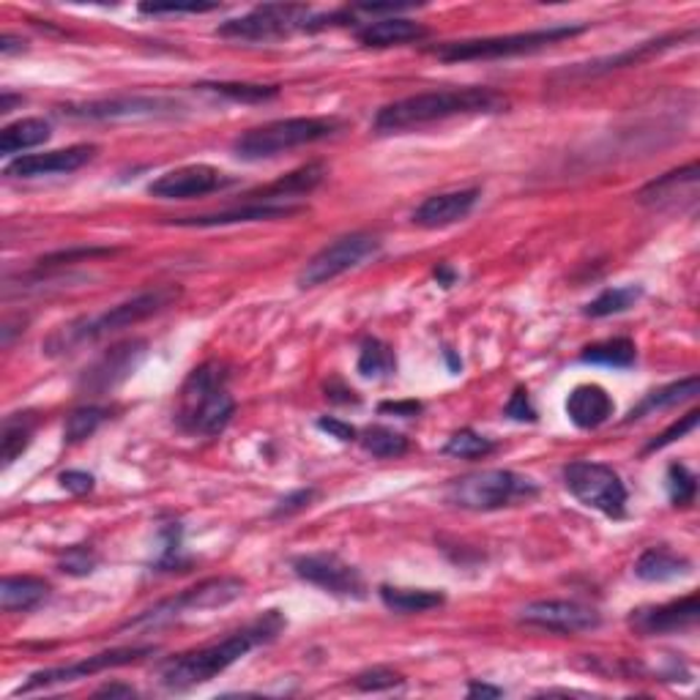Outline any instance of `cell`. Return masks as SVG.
Returning a JSON list of instances; mask_svg holds the SVG:
<instances>
[{"label": "cell", "instance_id": "11", "mask_svg": "<svg viewBox=\"0 0 700 700\" xmlns=\"http://www.w3.org/2000/svg\"><path fill=\"white\" fill-rule=\"evenodd\" d=\"M380 250V239L372 233L356 231L346 233L340 239H334L331 244H325L318 255H312L307 261L304 269L299 274V288H321L325 282L337 280L350 269H359L367 257H372Z\"/></svg>", "mask_w": 700, "mask_h": 700}, {"label": "cell", "instance_id": "42", "mask_svg": "<svg viewBox=\"0 0 700 700\" xmlns=\"http://www.w3.org/2000/svg\"><path fill=\"white\" fill-rule=\"evenodd\" d=\"M96 564H99L96 553L86 545H77V547H69V551L60 555L58 570L64 572V575H71V577H88L90 572L96 570Z\"/></svg>", "mask_w": 700, "mask_h": 700}, {"label": "cell", "instance_id": "6", "mask_svg": "<svg viewBox=\"0 0 700 700\" xmlns=\"http://www.w3.org/2000/svg\"><path fill=\"white\" fill-rule=\"evenodd\" d=\"M585 26H551L523 30V33L509 36H487V39H463V41H446V45L430 47V52L444 64H460V60H500V58H517L531 56V52L547 50V47L558 45V41L581 36Z\"/></svg>", "mask_w": 700, "mask_h": 700}, {"label": "cell", "instance_id": "39", "mask_svg": "<svg viewBox=\"0 0 700 700\" xmlns=\"http://www.w3.org/2000/svg\"><path fill=\"white\" fill-rule=\"evenodd\" d=\"M493 451H496V444L490 438L479 436V432L468 430V427L455 432L444 446V455L457 457V460H479V457L493 455Z\"/></svg>", "mask_w": 700, "mask_h": 700}, {"label": "cell", "instance_id": "4", "mask_svg": "<svg viewBox=\"0 0 700 700\" xmlns=\"http://www.w3.org/2000/svg\"><path fill=\"white\" fill-rule=\"evenodd\" d=\"M231 372L222 361H205L184 380L175 406V421L189 436H220L231 425L235 400L227 389Z\"/></svg>", "mask_w": 700, "mask_h": 700}, {"label": "cell", "instance_id": "9", "mask_svg": "<svg viewBox=\"0 0 700 700\" xmlns=\"http://www.w3.org/2000/svg\"><path fill=\"white\" fill-rule=\"evenodd\" d=\"M564 487L583 506L602 512L611 521L626 515V487L611 466L594 460H575L561 470Z\"/></svg>", "mask_w": 700, "mask_h": 700}, {"label": "cell", "instance_id": "15", "mask_svg": "<svg viewBox=\"0 0 700 700\" xmlns=\"http://www.w3.org/2000/svg\"><path fill=\"white\" fill-rule=\"evenodd\" d=\"M235 178L231 173L211 165H186L178 171H171L148 186V195L159 201H195V197L214 195V192L233 186Z\"/></svg>", "mask_w": 700, "mask_h": 700}, {"label": "cell", "instance_id": "19", "mask_svg": "<svg viewBox=\"0 0 700 700\" xmlns=\"http://www.w3.org/2000/svg\"><path fill=\"white\" fill-rule=\"evenodd\" d=\"M700 619V600L698 594H687L681 600L665 602V605L638 607L630 613V626L635 635L654 638V635H673V632L692 630Z\"/></svg>", "mask_w": 700, "mask_h": 700}, {"label": "cell", "instance_id": "43", "mask_svg": "<svg viewBox=\"0 0 700 700\" xmlns=\"http://www.w3.org/2000/svg\"><path fill=\"white\" fill-rule=\"evenodd\" d=\"M698 410H690V414L687 416H681L679 421H673L671 427H668L665 432H662L660 438H654V440H649V446H645V455H651V451H660V449H665V446H671V444H675V440L679 438H684L687 432L690 430H696L698 427Z\"/></svg>", "mask_w": 700, "mask_h": 700}, {"label": "cell", "instance_id": "44", "mask_svg": "<svg viewBox=\"0 0 700 700\" xmlns=\"http://www.w3.org/2000/svg\"><path fill=\"white\" fill-rule=\"evenodd\" d=\"M220 6L216 3H143L140 11L143 14L159 17V14H208V11H216Z\"/></svg>", "mask_w": 700, "mask_h": 700}, {"label": "cell", "instance_id": "13", "mask_svg": "<svg viewBox=\"0 0 700 700\" xmlns=\"http://www.w3.org/2000/svg\"><path fill=\"white\" fill-rule=\"evenodd\" d=\"M293 572L304 583L318 585V589L342 596V600H364L367 596V583L361 572L334 553L299 555V558H293Z\"/></svg>", "mask_w": 700, "mask_h": 700}, {"label": "cell", "instance_id": "17", "mask_svg": "<svg viewBox=\"0 0 700 700\" xmlns=\"http://www.w3.org/2000/svg\"><path fill=\"white\" fill-rule=\"evenodd\" d=\"M517 619L536 630L555 632V635H577V632L596 630L602 624L600 613L594 607H585L581 602L566 600H542L525 605Z\"/></svg>", "mask_w": 700, "mask_h": 700}, {"label": "cell", "instance_id": "16", "mask_svg": "<svg viewBox=\"0 0 700 700\" xmlns=\"http://www.w3.org/2000/svg\"><path fill=\"white\" fill-rule=\"evenodd\" d=\"M146 353H148L146 340L118 342V346L105 350V353L82 372L80 389L90 391V395H105V391L116 389V386L124 383L126 378L135 376V370L143 364Z\"/></svg>", "mask_w": 700, "mask_h": 700}, {"label": "cell", "instance_id": "7", "mask_svg": "<svg viewBox=\"0 0 700 700\" xmlns=\"http://www.w3.org/2000/svg\"><path fill=\"white\" fill-rule=\"evenodd\" d=\"M536 493H539V487L525 476L515 474V470L490 468L451 482L449 490H446V500L468 512H498L504 506L536 498Z\"/></svg>", "mask_w": 700, "mask_h": 700}, {"label": "cell", "instance_id": "38", "mask_svg": "<svg viewBox=\"0 0 700 700\" xmlns=\"http://www.w3.org/2000/svg\"><path fill=\"white\" fill-rule=\"evenodd\" d=\"M107 410L99 406H86V408H77L66 416V425H64V440L66 444H82V440L94 436L101 425L107 421Z\"/></svg>", "mask_w": 700, "mask_h": 700}, {"label": "cell", "instance_id": "50", "mask_svg": "<svg viewBox=\"0 0 700 700\" xmlns=\"http://www.w3.org/2000/svg\"><path fill=\"white\" fill-rule=\"evenodd\" d=\"M380 414H395V416H402V419H410V416L421 414V402H383L380 406Z\"/></svg>", "mask_w": 700, "mask_h": 700}, {"label": "cell", "instance_id": "36", "mask_svg": "<svg viewBox=\"0 0 700 700\" xmlns=\"http://www.w3.org/2000/svg\"><path fill=\"white\" fill-rule=\"evenodd\" d=\"M359 440H361V449L367 451V455L378 457V460H395V457H402L408 455L410 449V440L402 436V432H395L389 430V427H367L364 432H359Z\"/></svg>", "mask_w": 700, "mask_h": 700}, {"label": "cell", "instance_id": "41", "mask_svg": "<svg viewBox=\"0 0 700 700\" xmlns=\"http://www.w3.org/2000/svg\"><path fill=\"white\" fill-rule=\"evenodd\" d=\"M353 684L364 692H383V690H395V687L406 684V675L391 671V668H370V671H361L359 675H353Z\"/></svg>", "mask_w": 700, "mask_h": 700}, {"label": "cell", "instance_id": "21", "mask_svg": "<svg viewBox=\"0 0 700 700\" xmlns=\"http://www.w3.org/2000/svg\"><path fill=\"white\" fill-rule=\"evenodd\" d=\"M479 203V189H455L440 192V195L427 197L419 208L414 211V225L425 227V231H440V227L457 225V222L468 220L470 211Z\"/></svg>", "mask_w": 700, "mask_h": 700}, {"label": "cell", "instance_id": "48", "mask_svg": "<svg viewBox=\"0 0 700 700\" xmlns=\"http://www.w3.org/2000/svg\"><path fill=\"white\" fill-rule=\"evenodd\" d=\"M318 427H321L323 432H329L331 438L342 440V444H348V440L359 438V432H356V427H350L348 421L334 419V416H321V419H318Z\"/></svg>", "mask_w": 700, "mask_h": 700}, {"label": "cell", "instance_id": "14", "mask_svg": "<svg viewBox=\"0 0 700 700\" xmlns=\"http://www.w3.org/2000/svg\"><path fill=\"white\" fill-rule=\"evenodd\" d=\"M181 101L167 96H116V99L69 105L60 116L77 120H137V118H171L181 110Z\"/></svg>", "mask_w": 700, "mask_h": 700}, {"label": "cell", "instance_id": "45", "mask_svg": "<svg viewBox=\"0 0 700 700\" xmlns=\"http://www.w3.org/2000/svg\"><path fill=\"white\" fill-rule=\"evenodd\" d=\"M318 498L315 487H304V490H295L291 496H285L280 504L274 506L271 517H291L295 512H304L307 506H312V500Z\"/></svg>", "mask_w": 700, "mask_h": 700}, {"label": "cell", "instance_id": "2", "mask_svg": "<svg viewBox=\"0 0 700 700\" xmlns=\"http://www.w3.org/2000/svg\"><path fill=\"white\" fill-rule=\"evenodd\" d=\"M509 107V99L493 88L468 86V88H444L425 90V94L406 96L378 110L372 129L378 135H402V132L425 129V126L444 124L460 116H487Z\"/></svg>", "mask_w": 700, "mask_h": 700}, {"label": "cell", "instance_id": "46", "mask_svg": "<svg viewBox=\"0 0 700 700\" xmlns=\"http://www.w3.org/2000/svg\"><path fill=\"white\" fill-rule=\"evenodd\" d=\"M504 416H509V419H515V421H536V419H539V414H536V408L531 406L528 389H523V386H517L515 395H512L509 402H506Z\"/></svg>", "mask_w": 700, "mask_h": 700}, {"label": "cell", "instance_id": "26", "mask_svg": "<svg viewBox=\"0 0 700 700\" xmlns=\"http://www.w3.org/2000/svg\"><path fill=\"white\" fill-rule=\"evenodd\" d=\"M427 30L421 22L408 20V17H383V20H367V26L356 30L359 45L372 47V50H386V47L410 45V41L427 39Z\"/></svg>", "mask_w": 700, "mask_h": 700}, {"label": "cell", "instance_id": "18", "mask_svg": "<svg viewBox=\"0 0 700 700\" xmlns=\"http://www.w3.org/2000/svg\"><path fill=\"white\" fill-rule=\"evenodd\" d=\"M698 186H700V167L698 162H690L687 167H679V171H671L660 178H654L651 184H645L641 192H638V201H641L645 208L651 211H696L698 205Z\"/></svg>", "mask_w": 700, "mask_h": 700}, {"label": "cell", "instance_id": "30", "mask_svg": "<svg viewBox=\"0 0 700 700\" xmlns=\"http://www.w3.org/2000/svg\"><path fill=\"white\" fill-rule=\"evenodd\" d=\"M378 594H380V602H383L389 611L402 613V615L427 613L446 602V596L432 589H400V585H380Z\"/></svg>", "mask_w": 700, "mask_h": 700}, {"label": "cell", "instance_id": "40", "mask_svg": "<svg viewBox=\"0 0 700 700\" xmlns=\"http://www.w3.org/2000/svg\"><path fill=\"white\" fill-rule=\"evenodd\" d=\"M668 496L673 506H690L698 496V476L684 463H673L668 468Z\"/></svg>", "mask_w": 700, "mask_h": 700}, {"label": "cell", "instance_id": "25", "mask_svg": "<svg viewBox=\"0 0 700 700\" xmlns=\"http://www.w3.org/2000/svg\"><path fill=\"white\" fill-rule=\"evenodd\" d=\"M566 416L575 427L581 430H596L605 421L613 419L615 414V402L613 397L607 395V389H602L600 383H581L570 391L564 402Z\"/></svg>", "mask_w": 700, "mask_h": 700}, {"label": "cell", "instance_id": "35", "mask_svg": "<svg viewBox=\"0 0 700 700\" xmlns=\"http://www.w3.org/2000/svg\"><path fill=\"white\" fill-rule=\"evenodd\" d=\"M643 288L641 285H624V288H607L596 295L594 301H589L583 310L585 318H611L621 315V312L632 310V307L641 301Z\"/></svg>", "mask_w": 700, "mask_h": 700}, {"label": "cell", "instance_id": "49", "mask_svg": "<svg viewBox=\"0 0 700 700\" xmlns=\"http://www.w3.org/2000/svg\"><path fill=\"white\" fill-rule=\"evenodd\" d=\"M325 397H329L331 402H359V395H356L353 389H348V386H342L340 380H331L329 386H325Z\"/></svg>", "mask_w": 700, "mask_h": 700}, {"label": "cell", "instance_id": "51", "mask_svg": "<svg viewBox=\"0 0 700 700\" xmlns=\"http://www.w3.org/2000/svg\"><path fill=\"white\" fill-rule=\"evenodd\" d=\"M137 690L129 684H105L96 690V698H135Z\"/></svg>", "mask_w": 700, "mask_h": 700}, {"label": "cell", "instance_id": "29", "mask_svg": "<svg viewBox=\"0 0 700 700\" xmlns=\"http://www.w3.org/2000/svg\"><path fill=\"white\" fill-rule=\"evenodd\" d=\"M698 389H700V378L690 376V378L673 380V383L662 386V389L649 391V395H645L643 400L630 410V416H626V419H624V425H632V421L643 419V416L654 414V410H665V408L679 406V402L696 400Z\"/></svg>", "mask_w": 700, "mask_h": 700}, {"label": "cell", "instance_id": "22", "mask_svg": "<svg viewBox=\"0 0 700 700\" xmlns=\"http://www.w3.org/2000/svg\"><path fill=\"white\" fill-rule=\"evenodd\" d=\"M299 211H301V205L241 201V205H233V208H225V211H216V214L181 216V220H173V225L220 227V225H239V222H269V220H285V216L299 214Z\"/></svg>", "mask_w": 700, "mask_h": 700}, {"label": "cell", "instance_id": "20", "mask_svg": "<svg viewBox=\"0 0 700 700\" xmlns=\"http://www.w3.org/2000/svg\"><path fill=\"white\" fill-rule=\"evenodd\" d=\"M96 154H99V148L80 143V146L47 150V154L17 156V159H11L6 165L3 175H9V178H41V175L75 173L80 167H86L88 162H94Z\"/></svg>", "mask_w": 700, "mask_h": 700}, {"label": "cell", "instance_id": "28", "mask_svg": "<svg viewBox=\"0 0 700 700\" xmlns=\"http://www.w3.org/2000/svg\"><path fill=\"white\" fill-rule=\"evenodd\" d=\"M47 596H50V583L41 581V577H3V585H0L3 613H28L39 607Z\"/></svg>", "mask_w": 700, "mask_h": 700}, {"label": "cell", "instance_id": "8", "mask_svg": "<svg viewBox=\"0 0 700 700\" xmlns=\"http://www.w3.org/2000/svg\"><path fill=\"white\" fill-rule=\"evenodd\" d=\"M244 589L246 583L241 577H208V581L192 585V589L181 591V594L171 596V600H162L159 605L148 607V611L129 619L124 624V630H156V626L173 624L175 619H181L186 613L225 607L239 600V596H244Z\"/></svg>", "mask_w": 700, "mask_h": 700}, {"label": "cell", "instance_id": "1", "mask_svg": "<svg viewBox=\"0 0 700 700\" xmlns=\"http://www.w3.org/2000/svg\"><path fill=\"white\" fill-rule=\"evenodd\" d=\"M288 621L280 611H265L246 626L222 638V641L201 645V649L184 651V654L165 660L156 668V681L171 692H186L192 687H201L205 681L225 673L227 668L235 665L241 657L250 654L252 649L276 641Z\"/></svg>", "mask_w": 700, "mask_h": 700}, {"label": "cell", "instance_id": "5", "mask_svg": "<svg viewBox=\"0 0 700 700\" xmlns=\"http://www.w3.org/2000/svg\"><path fill=\"white\" fill-rule=\"evenodd\" d=\"M342 132V120L337 118H282L271 124L241 132L233 140V154L241 162H263L288 150L312 146Z\"/></svg>", "mask_w": 700, "mask_h": 700}, {"label": "cell", "instance_id": "32", "mask_svg": "<svg viewBox=\"0 0 700 700\" xmlns=\"http://www.w3.org/2000/svg\"><path fill=\"white\" fill-rule=\"evenodd\" d=\"M36 425H39L36 414L6 416L3 432H0V460H3V468L14 466V463L26 455L30 440H33Z\"/></svg>", "mask_w": 700, "mask_h": 700}, {"label": "cell", "instance_id": "53", "mask_svg": "<svg viewBox=\"0 0 700 700\" xmlns=\"http://www.w3.org/2000/svg\"><path fill=\"white\" fill-rule=\"evenodd\" d=\"M22 50H26V41L17 39V36H11V33H3V39H0V52H3L6 58L14 56V52H22Z\"/></svg>", "mask_w": 700, "mask_h": 700}, {"label": "cell", "instance_id": "52", "mask_svg": "<svg viewBox=\"0 0 700 700\" xmlns=\"http://www.w3.org/2000/svg\"><path fill=\"white\" fill-rule=\"evenodd\" d=\"M500 696H504L500 687L482 684V681H470L468 684V698H500Z\"/></svg>", "mask_w": 700, "mask_h": 700}, {"label": "cell", "instance_id": "27", "mask_svg": "<svg viewBox=\"0 0 700 700\" xmlns=\"http://www.w3.org/2000/svg\"><path fill=\"white\" fill-rule=\"evenodd\" d=\"M635 575L645 583L681 581V577L692 575V561L687 555L668 551V547H651L635 561Z\"/></svg>", "mask_w": 700, "mask_h": 700}, {"label": "cell", "instance_id": "3", "mask_svg": "<svg viewBox=\"0 0 700 700\" xmlns=\"http://www.w3.org/2000/svg\"><path fill=\"white\" fill-rule=\"evenodd\" d=\"M181 299L178 285H156L148 291L132 295V299L120 301V304L110 307L107 312L94 318H80V321H71L60 325L58 331H52L45 342L47 356H66L75 353L77 348L90 346L96 340H105V337L118 334V331L132 329V325L148 321V318L159 315V312L171 310L175 301Z\"/></svg>", "mask_w": 700, "mask_h": 700}, {"label": "cell", "instance_id": "33", "mask_svg": "<svg viewBox=\"0 0 700 700\" xmlns=\"http://www.w3.org/2000/svg\"><path fill=\"white\" fill-rule=\"evenodd\" d=\"M581 361L585 364H602L613 367V370H626L638 361V348L635 342L626 340V337H613V340L594 342L581 353Z\"/></svg>", "mask_w": 700, "mask_h": 700}, {"label": "cell", "instance_id": "12", "mask_svg": "<svg viewBox=\"0 0 700 700\" xmlns=\"http://www.w3.org/2000/svg\"><path fill=\"white\" fill-rule=\"evenodd\" d=\"M154 654H156L154 645H124V649L101 651V654L86 657V660L75 662V665L47 668V671L30 673V679L20 687V690H17V696H28V692L45 690V687L71 684V681H80V679H88V675L105 673V671H110V668L135 665V662L146 660V657H154Z\"/></svg>", "mask_w": 700, "mask_h": 700}, {"label": "cell", "instance_id": "34", "mask_svg": "<svg viewBox=\"0 0 700 700\" xmlns=\"http://www.w3.org/2000/svg\"><path fill=\"white\" fill-rule=\"evenodd\" d=\"M356 367H359V372L364 378H372V380L391 378L397 372L395 348L386 346V342L378 340V337H367V340L361 342L359 364Z\"/></svg>", "mask_w": 700, "mask_h": 700}, {"label": "cell", "instance_id": "54", "mask_svg": "<svg viewBox=\"0 0 700 700\" xmlns=\"http://www.w3.org/2000/svg\"><path fill=\"white\" fill-rule=\"evenodd\" d=\"M436 280H438L444 288H451V282H455V271H451L446 263H438V265H436Z\"/></svg>", "mask_w": 700, "mask_h": 700}, {"label": "cell", "instance_id": "10", "mask_svg": "<svg viewBox=\"0 0 700 700\" xmlns=\"http://www.w3.org/2000/svg\"><path fill=\"white\" fill-rule=\"evenodd\" d=\"M310 6L301 3H263L255 6L250 14L239 20H227L216 28V36L222 39H241V41H269L291 36L293 30H307L312 20Z\"/></svg>", "mask_w": 700, "mask_h": 700}, {"label": "cell", "instance_id": "23", "mask_svg": "<svg viewBox=\"0 0 700 700\" xmlns=\"http://www.w3.org/2000/svg\"><path fill=\"white\" fill-rule=\"evenodd\" d=\"M690 36H696V30H687V33L660 36V39L643 41V45L632 47V50H626V52H619V56L591 60V64H581V66H572V69L564 71V77H570V80H575V77H600V75H607V71L624 69V66H641V64H645V60L660 56V52L671 50L675 41H679V45H681V41L690 39Z\"/></svg>", "mask_w": 700, "mask_h": 700}, {"label": "cell", "instance_id": "31", "mask_svg": "<svg viewBox=\"0 0 700 700\" xmlns=\"http://www.w3.org/2000/svg\"><path fill=\"white\" fill-rule=\"evenodd\" d=\"M52 126L50 120L45 118H22L14 120V124L3 126L0 132V154L11 156V154H22V150L41 146V143L50 140Z\"/></svg>", "mask_w": 700, "mask_h": 700}, {"label": "cell", "instance_id": "47", "mask_svg": "<svg viewBox=\"0 0 700 700\" xmlns=\"http://www.w3.org/2000/svg\"><path fill=\"white\" fill-rule=\"evenodd\" d=\"M58 482L64 490L75 493V496H86V493L94 490V476L86 474V470H64Z\"/></svg>", "mask_w": 700, "mask_h": 700}, {"label": "cell", "instance_id": "37", "mask_svg": "<svg viewBox=\"0 0 700 700\" xmlns=\"http://www.w3.org/2000/svg\"><path fill=\"white\" fill-rule=\"evenodd\" d=\"M195 88L211 90V94H220L233 101H246V105H257V101H269L280 96V86H257V82H201Z\"/></svg>", "mask_w": 700, "mask_h": 700}, {"label": "cell", "instance_id": "24", "mask_svg": "<svg viewBox=\"0 0 700 700\" xmlns=\"http://www.w3.org/2000/svg\"><path fill=\"white\" fill-rule=\"evenodd\" d=\"M325 173H329V171H325L323 162H310V165H304V167H299V171L282 175V178H276L274 184L261 186V189L250 192V195H244V197H241V201L295 205L293 201L312 195V192H315L318 186L323 184Z\"/></svg>", "mask_w": 700, "mask_h": 700}]
</instances>
